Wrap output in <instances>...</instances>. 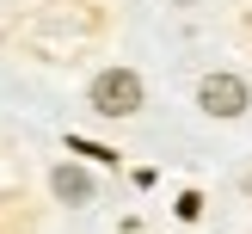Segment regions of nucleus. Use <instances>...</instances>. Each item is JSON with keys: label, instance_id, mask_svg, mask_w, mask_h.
Returning a JSON list of instances; mask_svg holds the SVG:
<instances>
[{"label": "nucleus", "instance_id": "obj_1", "mask_svg": "<svg viewBox=\"0 0 252 234\" xmlns=\"http://www.w3.org/2000/svg\"><path fill=\"white\" fill-rule=\"evenodd\" d=\"M135 105H142V80H135L129 68H105L93 80V111L98 117H129Z\"/></svg>", "mask_w": 252, "mask_h": 234}, {"label": "nucleus", "instance_id": "obj_2", "mask_svg": "<svg viewBox=\"0 0 252 234\" xmlns=\"http://www.w3.org/2000/svg\"><path fill=\"white\" fill-rule=\"evenodd\" d=\"M197 99H203L209 117H240L246 111V80L240 74H209V80L197 86Z\"/></svg>", "mask_w": 252, "mask_h": 234}, {"label": "nucleus", "instance_id": "obj_3", "mask_svg": "<svg viewBox=\"0 0 252 234\" xmlns=\"http://www.w3.org/2000/svg\"><path fill=\"white\" fill-rule=\"evenodd\" d=\"M49 185H56L62 203H86V197H93V179H86L80 167H56V172H49Z\"/></svg>", "mask_w": 252, "mask_h": 234}, {"label": "nucleus", "instance_id": "obj_4", "mask_svg": "<svg viewBox=\"0 0 252 234\" xmlns=\"http://www.w3.org/2000/svg\"><path fill=\"white\" fill-rule=\"evenodd\" d=\"M179 6H191V0H179Z\"/></svg>", "mask_w": 252, "mask_h": 234}, {"label": "nucleus", "instance_id": "obj_5", "mask_svg": "<svg viewBox=\"0 0 252 234\" xmlns=\"http://www.w3.org/2000/svg\"><path fill=\"white\" fill-rule=\"evenodd\" d=\"M246 191H252V179H246Z\"/></svg>", "mask_w": 252, "mask_h": 234}]
</instances>
